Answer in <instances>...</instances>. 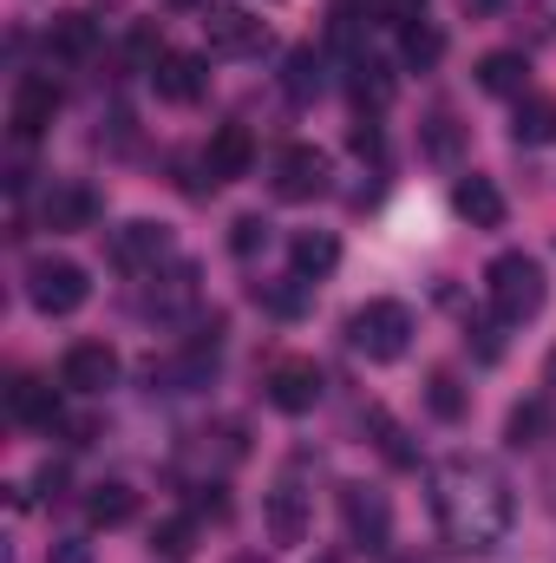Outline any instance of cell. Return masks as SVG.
Masks as SVG:
<instances>
[{
	"instance_id": "6da1fadb",
	"label": "cell",
	"mask_w": 556,
	"mask_h": 563,
	"mask_svg": "<svg viewBox=\"0 0 556 563\" xmlns=\"http://www.w3.org/2000/svg\"><path fill=\"white\" fill-rule=\"evenodd\" d=\"M432 518H438V538L465 558H485L504 544L511 518H518V498H511V478L478 459V452H452L438 472H432Z\"/></svg>"
},
{
	"instance_id": "7a4b0ae2",
	"label": "cell",
	"mask_w": 556,
	"mask_h": 563,
	"mask_svg": "<svg viewBox=\"0 0 556 563\" xmlns=\"http://www.w3.org/2000/svg\"><path fill=\"white\" fill-rule=\"evenodd\" d=\"M485 295H491V314H498L504 328L537 321V314H544V301H551L544 263H537V256H524V250H504V256L485 269Z\"/></svg>"
},
{
	"instance_id": "3957f363",
	"label": "cell",
	"mask_w": 556,
	"mask_h": 563,
	"mask_svg": "<svg viewBox=\"0 0 556 563\" xmlns=\"http://www.w3.org/2000/svg\"><path fill=\"white\" fill-rule=\"evenodd\" d=\"M347 347L360 354V361H374V367H387V361H400L407 347H413V308L407 301H367V308H354L347 314Z\"/></svg>"
},
{
	"instance_id": "277c9868",
	"label": "cell",
	"mask_w": 556,
	"mask_h": 563,
	"mask_svg": "<svg viewBox=\"0 0 556 563\" xmlns=\"http://www.w3.org/2000/svg\"><path fill=\"white\" fill-rule=\"evenodd\" d=\"M26 301L40 314H79L92 301V282H86L79 263H66V256H33L26 263Z\"/></svg>"
},
{
	"instance_id": "5b68a950",
	"label": "cell",
	"mask_w": 556,
	"mask_h": 563,
	"mask_svg": "<svg viewBox=\"0 0 556 563\" xmlns=\"http://www.w3.org/2000/svg\"><path fill=\"white\" fill-rule=\"evenodd\" d=\"M341 525L354 551H387L393 544V505L380 485H341Z\"/></svg>"
},
{
	"instance_id": "8992f818",
	"label": "cell",
	"mask_w": 556,
	"mask_h": 563,
	"mask_svg": "<svg viewBox=\"0 0 556 563\" xmlns=\"http://www.w3.org/2000/svg\"><path fill=\"white\" fill-rule=\"evenodd\" d=\"M59 119V86L46 79V73H20V86H13V106H7V125H13V139L33 144L46 139V125Z\"/></svg>"
},
{
	"instance_id": "52a82bcc",
	"label": "cell",
	"mask_w": 556,
	"mask_h": 563,
	"mask_svg": "<svg viewBox=\"0 0 556 563\" xmlns=\"http://www.w3.org/2000/svg\"><path fill=\"white\" fill-rule=\"evenodd\" d=\"M170 230L164 223H151V217H138V223H125V230H112V263L125 269V276H157L164 263H170Z\"/></svg>"
},
{
	"instance_id": "ba28073f",
	"label": "cell",
	"mask_w": 556,
	"mask_h": 563,
	"mask_svg": "<svg viewBox=\"0 0 556 563\" xmlns=\"http://www.w3.org/2000/svg\"><path fill=\"white\" fill-rule=\"evenodd\" d=\"M203 40H210V53L243 59V53H263L269 46V26L249 7H203Z\"/></svg>"
},
{
	"instance_id": "9c48e42d",
	"label": "cell",
	"mask_w": 556,
	"mask_h": 563,
	"mask_svg": "<svg viewBox=\"0 0 556 563\" xmlns=\"http://www.w3.org/2000/svg\"><path fill=\"white\" fill-rule=\"evenodd\" d=\"M327 151H314V144H288L276 157V197L281 203H314V197H327Z\"/></svg>"
},
{
	"instance_id": "30bf717a",
	"label": "cell",
	"mask_w": 556,
	"mask_h": 563,
	"mask_svg": "<svg viewBox=\"0 0 556 563\" xmlns=\"http://www.w3.org/2000/svg\"><path fill=\"white\" fill-rule=\"evenodd\" d=\"M119 380V347L112 341H73L59 361V387L66 394H105Z\"/></svg>"
},
{
	"instance_id": "8fae6325",
	"label": "cell",
	"mask_w": 556,
	"mask_h": 563,
	"mask_svg": "<svg viewBox=\"0 0 556 563\" xmlns=\"http://www.w3.org/2000/svg\"><path fill=\"white\" fill-rule=\"evenodd\" d=\"M269 407L276 413H314V400H321V367L314 361H301V354H288L269 367Z\"/></svg>"
},
{
	"instance_id": "7c38bea8",
	"label": "cell",
	"mask_w": 556,
	"mask_h": 563,
	"mask_svg": "<svg viewBox=\"0 0 556 563\" xmlns=\"http://www.w3.org/2000/svg\"><path fill=\"white\" fill-rule=\"evenodd\" d=\"M40 217H46V230H53V236H79V230H92V223H99V190L66 177V184H53V190H46Z\"/></svg>"
},
{
	"instance_id": "4fadbf2b",
	"label": "cell",
	"mask_w": 556,
	"mask_h": 563,
	"mask_svg": "<svg viewBox=\"0 0 556 563\" xmlns=\"http://www.w3.org/2000/svg\"><path fill=\"white\" fill-rule=\"evenodd\" d=\"M249 164H256L249 125H216L210 132V144H203V177L210 184H236V177H249Z\"/></svg>"
},
{
	"instance_id": "5bb4252c",
	"label": "cell",
	"mask_w": 556,
	"mask_h": 563,
	"mask_svg": "<svg viewBox=\"0 0 556 563\" xmlns=\"http://www.w3.org/2000/svg\"><path fill=\"white\" fill-rule=\"evenodd\" d=\"M263 525H269V544H301L308 538V492L294 478H276L263 492Z\"/></svg>"
},
{
	"instance_id": "9a60e30c",
	"label": "cell",
	"mask_w": 556,
	"mask_h": 563,
	"mask_svg": "<svg viewBox=\"0 0 556 563\" xmlns=\"http://www.w3.org/2000/svg\"><path fill=\"white\" fill-rule=\"evenodd\" d=\"M151 86H157V99H164V106H197V99H203V86H210V73H203V59H197V53H157Z\"/></svg>"
},
{
	"instance_id": "2e32d148",
	"label": "cell",
	"mask_w": 556,
	"mask_h": 563,
	"mask_svg": "<svg viewBox=\"0 0 556 563\" xmlns=\"http://www.w3.org/2000/svg\"><path fill=\"white\" fill-rule=\"evenodd\" d=\"M452 210L471 223V230H504V190L491 184V177H478V170H465L458 184H452Z\"/></svg>"
},
{
	"instance_id": "e0dca14e",
	"label": "cell",
	"mask_w": 556,
	"mask_h": 563,
	"mask_svg": "<svg viewBox=\"0 0 556 563\" xmlns=\"http://www.w3.org/2000/svg\"><path fill=\"white\" fill-rule=\"evenodd\" d=\"M341 269V236L334 230H294V243H288V276L301 282H321Z\"/></svg>"
},
{
	"instance_id": "ac0fdd59",
	"label": "cell",
	"mask_w": 556,
	"mask_h": 563,
	"mask_svg": "<svg viewBox=\"0 0 556 563\" xmlns=\"http://www.w3.org/2000/svg\"><path fill=\"white\" fill-rule=\"evenodd\" d=\"M504 439H511V452H544L556 439V407L551 394H537V400H518L511 407V420H504Z\"/></svg>"
},
{
	"instance_id": "d6986e66",
	"label": "cell",
	"mask_w": 556,
	"mask_h": 563,
	"mask_svg": "<svg viewBox=\"0 0 556 563\" xmlns=\"http://www.w3.org/2000/svg\"><path fill=\"white\" fill-rule=\"evenodd\" d=\"M86 518H92L99 531H119V525L138 518V492H132L125 478H99V485L86 492Z\"/></svg>"
},
{
	"instance_id": "ffe728a7",
	"label": "cell",
	"mask_w": 556,
	"mask_h": 563,
	"mask_svg": "<svg viewBox=\"0 0 556 563\" xmlns=\"http://www.w3.org/2000/svg\"><path fill=\"white\" fill-rule=\"evenodd\" d=\"M7 407H13V420H26V426H59V394L46 387V380H33V374H20L13 387H7Z\"/></svg>"
},
{
	"instance_id": "44dd1931",
	"label": "cell",
	"mask_w": 556,
	"mask_h": 563,
	"mask_svg": "<svg viewBox=\"0 0 556 563\" xmlns=\"http://www.w3.org/2000/svg\"><path fill=\"white\" fill-rule=\"evenodd\" d=\"M478 86H485L491 99H524L531 59H524V53H485V59H478Z\"/></svg>"
},
{
	"instance_id": "7402d4cb",
	"label": "cell",
	"mask_w": 556,
	"mask_h": 563,
	"mask_svg": "<svg viewBox=\"0 0 556 563\" xmlns=\"http://www.w3.org/2000/svg\"><path fill=\"white\" fill-rule=\"evenodd\" d=\"M46 46H53L59 59H92V53H99V20H92V13H59V20L46 26Z\"/></svg>"
},
{
	"instance_id": "603a6c76",
	"label": "cell",
	"mask_w": 556,
	"mask_h": 563,
	"mask_svg": "<svg viewBox=\"0 0 556 563\" xmlns=\"http://www.w3.org/2000/svg\"><path fill=\"white\" fill-rule=\"evenodd\" d=\"M511 139L518 144H551L556 139V99L551 92H524L511 112Z\"/></svg>"
},
{
	"instance_id": "cb8c5ba5",
	"label": "cell",
	"mask_w": 556,
	"mask_h": 563,
	"mask_svg": "<svg viewBox=\"0 0 556 563\" xmlns=\"http://www.w3.org/2000/svg\"><path fill=\"white\" fill-rule=\"evenodd\" d=\"M438 53H445V33L419 13V20H407L400 26V59L413 66V73H425V66H438Z\"/></svg>"
},
{
	"instance_id": "d4e9b609",
	"label": "cell",
	"mask_w": 556,
	"mask_h": 563,
	"mask_svg": "<svg viewBox=\"0 0 556 563\" xmlns=\"http://www.w3.org/2000/svg\"><path fill=\"white\" fill-rule=\"evenodd\" d=\"M197 538H203L197 518H164V525L151 531V551H157L164 563H190L197 558Z\"/></svg>"
},
{
	"instance_id": "484cf974",
	"label": "cell",
	"mask_w": 556,
	"mask_h": 563,
	"mask_svg": "<svg viewBox=\"0 0 556 563\" xmlns=\"http://www.w3.org/2000/svg\"><path fill=\"white\" fill-rule=\"evenodd\" d=\"M281 92H288L294 106H308V99L321 92V53H314V46H294V53H288V73H281Z\"/></svg>"
},
{
	"instance_id": "4316f807",
	"label": "cell",
	"mask_w": 556,
	"mask_h": 563,
	"mask_svg": "<svg viewBox=\"0 0 556 563\" xmlns=\"http://www.w3.org/2000/svg\"><path fill=\"white\" fill-rule=\"evenodd\" d=\"M157 282H164V288L151 295V308H157V314H177V308H190V301H197V269H190V263H170Z\"/></svg>"
},
{
	"instance_id": "83f0119b",
	"label": "cell",
	"mask_w": 556,
	"mask_h": 563,
	"mask_svg": "<svg viewBox=\"0 0 556 563\" xmlns=\"http://www.w3.org/2000/svg\"><path fill=\"white\" fill-rule=\"evenodd\" d=\"M425 407H432L445 426L465 420V387H458V374H445V367H438V374L425 380Z\"/></svg>"
},
{
	"instance_id": "f1b7e54d",
	"label": "cell",
	"mask_w": 556,
	"mask_h": 563,
	"mask_svg": "<svg viewBox=\"0 0 556 563\" xmlns=\"http://www.w3.org/2000/svg\"><path fill=\"white\" fill-rule=\"evenodd\" d=\"M458 144H465V132H458V119H452V112H432V119H425V151H432L438 164H452V157H458Z\"/></svg>"
},
{
	"instance_id": "f546056e",
	"label": "cell",
	"mask_w": 556,
	"mask_h": 563,
	"mask_svg": "<svg viewBox=\"0 0 556 563\" xmlns=\"http://www.w3.org/2000/svg\"><path fill=\"white\" fill-rule=\"evenodd\" d=\"M367 426L380 432V452H387L393 465H413V445H407V432H400V426L387 420V413H367Z\"/></svg>"
},
{
	"instance_id": "4dcf8cb0",
	"label": "cell",
	"mask_w": 556,
	"mask_h": 563,
	"mask_svg": "<svg viewBox=\"0 0 556 563\" xmlns=\"http://www.w3.org/2000/svg\"><path fill=\"white\" fill-rule=\"evenodd\" d=\"M354 92L374 99V106H387V92H393V86H387V66H380V59H360V66H354Z\"/></svg>"
},
{
	"instance_id": "1f68e13d",
	"label": "cell",
	"mask_w": 556,
	"mask_h": 563,
	"mask_svg": "<svg viewBox=\"0 0 556 563\" xmlns=\"http://www.w3.org/2000/svg\"><path fill=\"white\" fill-rule=\"evenodd\" d=\"M263 243H269V223H263V217H236V230H230V250H236V256H256Z\"/></svg>"
},
{
	"instance_id": "d6a6232c",
	"label": "cell",
	"mask_w": 556,
	"mask_h": 563,
	"mask_svg": "<svg viewBox=\"0 0 556 563\" xmlns=\"http://www.w3.org/2000/svg\"><path fill=\"white\" fill-rule=\"evenodd\" d=\"M40 492H46V498H59V492H66V465H53V459H46V465H40Z\"/></svg>"
},
{
	"instance_id": "836d02e7",
	"label": "cell",
	"mask_w": 556,
	"mask_h": 563,
	"mask_svg": "<svg viewBox=\"0 0 556 563\" xmlns=\"http://www.w3.org/2000/svg\"><path fill=\"white\" fill-rule=\"evenodd\" d=\"M544 387L556 394V347H551V361H544Z\"/></svg>"
},
{
	"instance_id": "e575fe53",
	"label": "cell",
	"mask_w": 556,
	"mask_h": 563,
	"mask_svg": "<svg viewBox=\"0 0 556 563\" xmlns=\"http://www.w3.org/2000/svg\"><path fill=\"white\" fill-rule=\"evenodd\" d=\"M393 563H438V558H393Z\"/></svg>"
},
{
	"instance_id": "d590c367",
	"label": "cell",
	"mask_w": 556,
	"mask_h": 563,
	"mask_svg": "<svg viewBox=\"0 0 556 563\" xmlns=\"http://www.w3.org/2000/svg\"><path fill=\"white\" fill-rule=\"evenodd\" d=\"M170 7H197V0H170Z\"/></svg>"
}]
</instances>
